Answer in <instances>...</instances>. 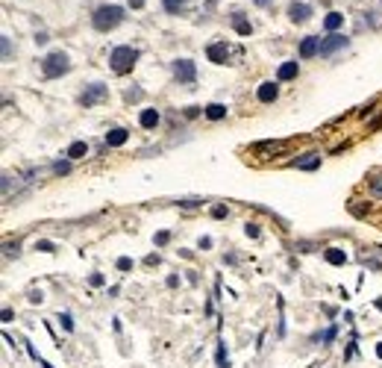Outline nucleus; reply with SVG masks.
Returning a JSON list of instances; mask_svg holds the SVG:
<instances>
[{
  "label": "nucleus",
  "instance_id": "nucleus-19",
  "mask_svg": "<svg viewBox=\"0 0 382 368\" xmlns=\"http://www.w3.org/2000/svg\"><path fill=\"white\" fill-rule=\"evenodd\" d=\"M85 153H88V144H85V142H74V144L68 147L65 156H68V159H82Z\"/></svg>",
  "mask_w": 382,
  "mask_h": 368
},
{
  "label": "nucleus",
  "instance_id": "nucleus-8",
  "mask_svg": "<svg viewBox=\"0 0 382 368\" xmlns=\"http://www.w3.org/2000/svg\"><path fill=\"white\" fill-rule=\"evenodd\" d=\"M321 41H324V38H318V35H306V38L300 41V59L318 56V53H321Z\"/></svg>",
  "mask_w": 382,
  "mask_h": 368
},
{
  "label": "nucleus",
  "instance_id": "nucleus-10",
  "mask_svg": "<svg viewBox=\"0 0 382 368\" xmlns=\"http://www.w3.org/2000/svg\"><path fill=\"white\" fill-rule=\"evenodd\" d=\"M256 97H259V103H274L280 97V85L277 83H262L259 91H256Z\"/></svg>",
  "mask_w": 382,
  "mask_h": 368
},
{
  "label": "nucleus",
  "instance_id": "nucleus-9",
  "mask_svg": "<svg viewBox=\"0 0 382 368\" xmlns=\"http://www.w3.org/2000/svg\"><path fill=\"white\" fill-rule=\"evenodd\" d=\"M206 56H209V62H215V65H224V62L229 59V47H227V41H215V44H209Z\"/></svg>",
  "mask_w": 382,
  "mask_h": 368
},
{
  "label": "nucleus",
  "instance_id": "nucleus-25",
  "mask_svg": "<svg viewBox=\"0 0 382 368\" xmlns=\"http://www.w3.org/2000/svg\"><path fill=\"white\" fill-rule=\"evenodd\" d=\"M68 171H71L68 162H53V174H68Z\"/></svg>",
  "mask_w": 382,
  "mask_h": 368
},
{
  "label": "nucleus",
  "instance_id": "nucleus-1",
  "mask_svg": "<svg viewBox=\"0 0 382 368\" xmlns=\"http://www.w3.org/2000/svg\"><path fill=\"white\" fill-rule=\"evenodd\" d=\"M121 21H124V9H121V6H115V3L97 6V9H94V15H91V24H94V29H100V32L115 29Z\"/></svg>",
  "mask_w": 382,
  "mask_h": 368
},
{
  "label": "nucleus",
  "instance_id": "nucleus-33",
  "mask_svg": "<svg viewBox=\"0 0 382 368\" xmlns=\"http://www.w3.org/2000/svg\"><path fill=\"white\" fill-rule=\"evenodd\" d=\"M141 97V91L138 88H132V91H127V100H138Z\"/></svg>",
  "mask_w": 382,
  "mask_h": 368
},
{
  "label": "nucleus",
  "instance_id": "nucleus-26",
  "mask_svg": "<svg viewBox=\"0 0 382 368\" xmlns=\"http://www.w3.org/2000/svg\"><path fill=\"white\" fill-rule=\"evenodd\" d=\"M129 268H132V259H129V256H121V259H118V271H129Z\"/></svg>",
  "mask_w": 382,
  "mask_h": 368
},
{
  "label": "nucleus",
  "instance_id": "nucleus-31",
  "mask_svg": "<svg viewBox=\"0 0 382 368\" xmlns=\"http://www.w3.org/2000/svg\"><path fill=\"white\" fill-rule=\"evenodd\" d=\"M185 115H188V118H197V115H200V106H188Z\"/></svg>",
  "mask_w": 382,
  "mask_h": 368
},
{
  "label": "nucleus",
  "instance_id": "nucleus-35",
  "mask_svg": "<svg viewBox=\"0 0 382 368\" xmlns=\"http://www.w3.org/2000/svg\"><path fill=\"white\" fill-rule=\"evenodd\" d=\"M212 215H215V218H224V215H227V209H224V206H215V209H212Z\"/></svg>",
  "mask_w": 382,
  "mask_h": 368
},
{
  "label": "nucleus",
  "instance_id": "nucleus-37",
  "mask_svg": "<svg viewBox=\"0 0 382 368\" xmlns=\"http://www.w3.org/2000/svg\"><path fill=\"white\" fill-rule=\"evenodd\" d=\"M47 41V32H35V44H44Z\"/></svg>",
  "mask_w": 382,
  "mask_h": 368
},
{
  "label": "nucleus",
  "instance_id": "nucleus-27",
  "mask_svg": "<svg viewBox=\"0 0 382 368\" xmlns=\"http://www.w3.org/2000/svg\"><path fill=\"white\" fill-rule=\"evenodd\" d=\"M332 339H335V327H327V330H324V336H321V342H324V345H330Z\"/></svg>",
  "mask_w": 382,
  "mask_h": 368
},
{
  "label": "nucleus",
  "instance_id": "nucleus-11",
  "mask_svg": "<svg viewBox=\"0 0 382 368\" xmlns=\"http://www.w3.org/2000/svg\"><path fill=\"white\" fill-rule=\"evenodd\" d=\"M288 142H259L253 144V153H285Z\"/></svg>",
  "mask_w": 382,
  "mask_h": 368
},
{
  "label": "nucleus",
  "instance_id": "nucleus-40",
  "mask_svg": "<svg viewBox=\"0 0 382 368\" xmlns=\"http://www.w3.org/2000/svg\"><path fill=\"white\" fill-rule=\"evenodd\" d=\"M268 3H271V0H256V6H268Z\"/></svg>",
  "mask_w": 382,
  "mask_h": 368
},
{
  "label": "nucleus",
  "instance_id": "nucleus-5",
  "mask_svg": "<svg viewBox=\"0 0 382 368\" xmlns=\"http://www.w3.org/2000/svg\"><path fill=\"white\" fill-rule=\"evenodd\" d=\"M106 94H109V88H106L103 83H91V85L79 94V103H82V106H94V103L106 100Z\"/></svg>",
  "mask_w": 382,
  "mask_h": 368
},
{
  "label": "nucleus",
  "instance_id": "nucleus-18",
  "mask_svg": "<svg viewBox=\"0 0 382 368\" xmlns=\"http://www.w3.org/2000/svg\"><path fill=\"white\" fill-rule=\"evenodd\" d=\"M203 112H206L209 121H221V118H227V106H224V103H209Z\"/></svg>",
  "mask_w": 382,
  "mask_h": 368
},
{
  "label": "nucleus",
  "instance_id": "nucleus-6",
  "mask_svg": "<svg viewBox=\"0 0 382 368\" xmlns=\"http://www.w3.org/2000/svg\"><path fill=\"white\" fill-rule=\"evenodd\" d=\"M341 47H347V38L338 35V32H330V35L321 41V56H332V53L341 50Z\"/></svg>",
  "mask_w": 382,
  "mask_h": 368
},
{
  "label": "nucleus",
  "instance_id": "nucleus-3",
  "mask_svg": "<svg viewBox=\"0 0 382 368\" xmlns=\"http://www.w3.org/2000/svg\"><path fill=\"white\" fill-rule=\"evenodd\" d=\"M71 71V59H68V53H62V50H53V53H47L44 56V62H41V74L44 77H62V74H68Z\"/></svg>",
  "mask_w": 382,
  "mask_h": 368
},
{
  "label": "nucleus",
  "instance_id": "nucleus-13",
  "mask_svg": "<svg viewBox=\"0 0 382 368\" xmlns=\"http://www.w3.org/2000/svg\"><path fill=\"white\" fill-rule=\"evenodd\" d=\"M127 139H129V133L124 127H115V130L106 133V144L109 147H121V144H127Z\"/></svg>",
  "mask_w": 382,
  "mask_h": 368
},
{
  "label": "nucleus",
  "instance_id": "nucleus-14",
  "mask_svg": "<svg viewBox=\"0 0 382 368\" xmlns=\"http://www.w3.org/2000/svg\"><path fill=\"white\" fill-rule=\"evenodd\" d=\"M138 124H141L144 130H153V127L159 124V112H156V109H141V115H138Z\"/></svg>",
  "mask_w": 382,
  "mask_h": 368
},
{
  "label": "nucleus",
  "instance_id": "nucleus-16",
  "mask_svg": "<svg viewBox=\"0 0 382 368\" xmlns=\"http://www.w3.org/2000/svg\"><path fill=\"white\" fill-rule=\"evenodd\" d=\"M324 256H327V262H330V265H344V262H347V254H344L341 248H327V251H324Z\"/></svg>",
  "mask_w": 382,
  "mask_h": 368
},
{
  "label": "nucleus",
  "instance_id": "nucleus-2",
  "mask_svg": "<svg viewBox=\"0 0 382 368\" xmlns=\"http://www.w3.org/2000/svg\"><path fill=\"white\" fill-rule=\"evenodd\" d=\"M135 59H138V50H135V47H129V44H121V47H115V50H112L109 65H112V71H115V74H127V71H132Z\"/></svg>",
  "mask_w": 382,
  "mask_h": 368
},
{
  "label": "nucleus",
  "instance_id": "nucleus-7",
  "mask_svg": "<svg viewBox=\"0 0 382 368\" xmlns=\"http://www.w3.org/2000/svg\"><path fill=\"white\" fill-rule=\"evenodd\" d=\"M288 18H291L294 24H306V21L312 18V6H309V3H297V0H294V3L288 6Z\"/></svg>",
  "mask_w": 382,
  "mask_h": 368
},
{
  "label": "nucleus",
  "instance_id": "nucleus-22",
  "mask_svg": "<svg viewBox=\"0 0 382 368\" xmlns=\"http://www.w3.org/2000/svg\"><path fill=\"white\" fill-rule=\"evenodd\" d=\"M218 368H229V360H227V351H224V342H218Z\"/></svg>",
  "mask_w": 382,
  "mask_h": 368
},
{
  "label": "nucleus",
  "instance_id": "nucleus-28",
  "mask_svg": "<svg viewBox=\"0 0 382 368\" xmlns=\"http://www.w3.org/2000/svg\"><path fill=\"white\" fill-rule=\"evenodd\" d=\"M35 251H44V254H50V251H53V242H35Z\"/></svg>",
  "mask_w": 382,
  "mask_h": 368
},
{
  "label": "nucleus",
  "instance_id": "nucleus-24",
  "mask_svg": "<svg viewBox=\"0 0 382 368\" xmlns=\"http://www.w3.org/2000/svg\"><path fill=\"white\" fill-rule=\"evenodd\" d=\"M59 321H62L65 330H74V318H71V312H59Z\"/></svg>",
  "mask_w": 382,
  "mask_h": 368
},
{
  "label": "nucleus",
  "instance_id": "nucleus-41",
  "mask_svg": "<svg viewBox=\"0 0 382 368\" xmlns=\"http://www.w3.org/2000/svg\"><path fill=\"white\" fill-rule=\"evenodd\" d=\"M377 310L382 312V298H377Z\"/></svg>",
  "mask_w": 382,
  "mask_h": 368
},
{
  "label": "nucleus",
  "instance_id": "nucleus-36",
  "mask_svg": "<svg viewBox=\"0 0 382 368\" xmlns=\"http://www.w3.org/2000/svg\"><path fill=\"white\" fill-rule=\"evenodd\" d=\"M91 286H103V274H91Z\"/></svg>",
  "mask_w": 382,
  "mask_h": 368
},
{
  "label": "nucleus",
  "instance_id": "nucleus-42",
  "mask_svg": "<svg viewBox=\"0 0 382 368\" xmlns=\"http://www.w3.org/2000/svg\"><path fill=\"white\" fill-rule=\"evenodd\" d=\"M41 368H53V366H47V363H41Z\"/></svg>",
  "mask_w": 382,
  "mask_h": 368
},
{
  "label": "nucleus",
  "instance_id": "nucleus-15",
  "mask_svg": "<svg viewBox=\"0 0 382 368\" xmlns=\"http://www.w3.org/2000/svg\"><path fill=\"white\" fill-rule=\"evenodd\" d=\"M294 165H297L300 171H315V168L321 165V153H306V156H303V159H297Z\"/></svg>",
  "mask_w": 382,
  "mask_h": 368
},
{
  "label": "nucleus",
  "instance_id": "nucleus-12",
  "mask_svg": "<svg viewBox=\"0 0 382 368\" xmlns=\"http://www.w3.org/2000/svg\"><path fill=\"white\" fill-rule=\"evenodd\" d=\"M297 74H300V65H297V62H282L280 71H277V80H280V83H288V80H294Z\"/></svg>",
  "mask_w": 382,
  "mask_h": 368
},
{
  "label": "nucleus",
  "instance_id": "nucleus-30",
  "mask_svg": "<svg viewBox=\"0 0 382 368\" xmlns=\"http://www.w3.org/2000/svg\"><path fill=\"white\" fill-rule=\"evenodd\" d=\"M244 230H247V236H250V239H256V236H259V227H256V224H247Z\"/></svg>",
  "mask_w": 382,
  "mask_h": 368
},
{
  "label": "nucleus",
  "instance_id": "nucleus-17",
  "mask_svg": "<svg viewBox=\"0 0 382 368\" xmlns=\"http://www.w3.org/2000/svg\"><path fill=\"white\" fill-rule=\"evenodd\" d=\"M341 24H344V15H341V12H330V15L324 18V29H327V32H335Z\"/></svg>",
  "mask_w": 382,
  "mask_h": 368
},
{
  "label": "nucleus",
  "instance_id": "nucleus-21",
  "mask_svg": "<svg viewBox=\"0 0 382 368\" xmlns=\"http://www.w3.org/2000/svg\"><path fill=\"white\" fill-rule=\"evenodd\" d=\"M232 24H235V32H238V35H250V29H253V27L241 18V15H235V18H232Z\"/></svg>",
  "mask_w": 382,
  "mask_h": 368
},
{
  "label": "nucleus",
  "instance_id": "nucleus-34",
  "mask_svg": "<svg viewBox=\"0 0 382 368\" xmlns=\"http://www.w3.org/2000/svg\"><path fill=\"white\" fill-rule=\"evenodd\" d=\"M197 203H200L197 198H188V200H179V206H197Z\"/></svg>",
  "mask_w": 382,
  "mask_h": 368
},
{
  "label": "nucleus",
  "instance_id": "nucleus-32",
  "mask_svg": "<svg viewBox=\"0 0 382 368\" xmlns=\"http://www.w3.org/2000/svg\"><path fill=\"white\" fill-rule=\"evenodd\" d=\"M168 239H171L168 233H156V245H168Z\"/></svg>",
  "mask_w": 382,
  "mask_h": 368
},
{
  "label": "nucleus",
  "instance_id": "nucleus-20",
  "mask_svg": "<svg viewBox=\"0 0 382 368\" xmlns=\"http://www.w3.org/2000/svg\"><path fill=\"white\" fill-rule=\"evenodd\" d=\"M162 6H165V12L177 15L179 9H185V6H188V0H162Z\"/></svg>",
  "mask_w": 382,
  "mask_h": 368
},
{
  "label": "nucleus",
  "instance_id": "nucleus-29",
  "mask_svg": "<svg viewBox=\"0 0 382 368\" xmlns=\"http://www.w3.org/2000/svg\"><path fill=\"white\" fill-rule=\"evenodd\" d=\"M12 53V44H9V35H3V59H9Z\"/></svg>",
  "mask_w": 382,
  "mask_h": 368
},
{
  "label": "nucleus",
  "instance_id": "nucleus-4",
  "mask_svg": "<svg viewBox=\"0 0 382 368\" xmlns=\"http://www.w3.org/2000/svg\"><path fill=\"white\" fill-rule=\"evenodd\" d=\"M171 68H174V77H177L179 83H194V80H197V68H194L191 59H177Z\"/></svg>",
  "mask_w": 382,
  "mask_h": 368
},
{
  "label": "nucleus",
  "instance_id": "nucleus-38",
  "mask_svg": "<svg viewBox=\"0 0 382 368\" xmlns=\"http://www.w3.org/2000/svg\"><path fill=\"white\" fill-rule=\"evenodd\" d=\"M127 3H129V6H132V9H141V6H144V3H147V0H127Z\"/></svg>",
  "mask_w": 382,
  "mask_h": 368
},
{
  "label": "nucleus",
  "instance_id": "nucleus-23",
  "mask_svg": "<svg viewBox=\"0 0 382 368\" xmlns=\"http://www.w3.org/2000/svg\"><path fill=\"white\" fill-rule=\"evenodd\" d=\"M368 189H371L374 198H382V180H380V177H374V180L368 183Z\"/></svg>",
  "mask_w": 382,
  "mask_h": 368
},
{
  "label": "nucleus",
  "instance_id": "nucleus-39",
  "mask_svg": "<svg viewBox=\"0 0 382 368\" xmlns=\"http://www.w3.org/2000/svg\"><path fill=\"white\" fill-rule=\"evenodd\" d=\"M377 357H380V360H382V342H380V345H377Z\"/></svg>",
  "mask_w": 382,
  "mask_h": 368
}]
</instances>
